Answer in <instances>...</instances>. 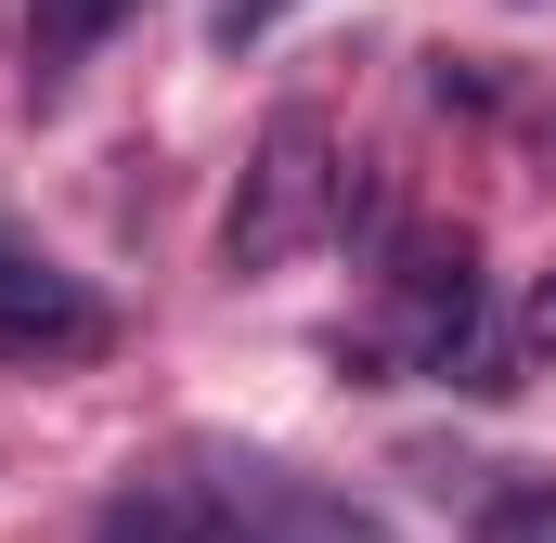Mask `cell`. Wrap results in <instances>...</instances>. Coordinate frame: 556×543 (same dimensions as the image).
<instances>
[{
  "label": "cell",
  "mask_w": 556,
  "mask_h": 543,
  "mask_svg": "<svg viewBox=\"0 0 556 543\" xmlns=\"http://www.w3.org/2000/svg\"><path fill=\"white\" fill-rule=\"evenodd\" d=\"M104 350H117V311H104L65 260H39V247L0 233V363L52 376V363H104Z\"/></svg>",
  "instance_id": "cell-1"
},
{
  "label": "cell",
  "mask_w": 556,
  "mask_h": 543,
  "mask_svg": "<svg viewBox=\"0 0 556 543\" xmlns=\"http://www.w3.org/2000/svg\"><path fill=\"white\" fill-rule=\"evenodd\" d=\"M311 220H324V117H273L260 168H247V207H233V272L298 260Z\"/></svg>",
  "instance_id": "cell-2"
},
{
  "label": "cell",
  "mask_w": 556,
  "mask_h": 543,
  "mask_svg": "<svg viewBox=\"0 0 556 543\" xmlns=\"http://www.w3.org/2000/svg\"><path fill=\"white\" fill-rule=\"evenodd\" d=\"M91 543H233V492H220V479L155 466V479H130V492L91 518Z\"/></svg>",
  "instance_id": "cell-3"
},
{
  "label": "cell",
  "mask_w": 556,
  "mask_h": 543,
  "mask_svg": "<svg viewBox=\"0 0 556 543\" xmlns=\"http://www.w3.org/2000/svg\"><path fill=\"white\" fill-rule=\"evenodd\" d=\"M466 324H479V260H466V233H453V247H415V260H402V350H415V363H453Z\"/></svg>",
  "instance_id": "cell-4"
},
{
  "label": "cell",
  "mask_w": 556,
  "mask_h": 543,
  "mask_svg": "<svg viewBox=\"0 0 556 543\" xmlns=\"http://www.w3.org/2000/svg\"><path fill=\"white\" fill-rule=\"evenodd\" d=\"M117 13H130V0H39V13H26V52H39V78H65V65H78V52H91Z\"/></svg>",
  "instance_id": "cell-5"
},
{
  "label": "cell",
  "mask_w": 556,
  "mask_h": 543,
  "mask_svg": "<svg viewBox=\"0 0 556 543\" xmlns=\"http://www.w3.org/2000/svg\"><path fill=\"white\" fill-rule=\"evenodd\" d=\"M531 337H544V350H556V272H544V298H531Z\"/></svg>",
  "instance_id": "cell-6"
}]
</instances>
